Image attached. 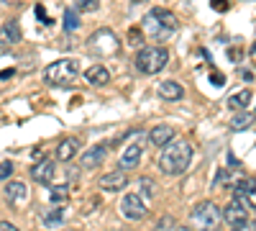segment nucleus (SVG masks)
I'll return each mask as SVG.
<instances>
[{"instance_id": "obj_1", "label": "nucleus", "mask_w": 256, "mask_h": 231, "mask_svg": "<svg viewBox=\"0 0 256 231\" xmlns=\"http://www.w3.org/2000/svg\"><path fill=\"white\" fill-rule=\"evenodd\" d=\"M192 162V146L190 141L180 139V141H169L164 146V152L159 157V170L169 177H177L182 172H187V167Z\"/></svg>"}, {"instance_id": "obj_2", "label": "nucleus", "mask_w": 256, "mask_h": 231, "mask_svg": "<svg viewBox=\"0 0 256 231\" xmlns=\"http://www.w3.org/2000/svg\"><path fill=\"white\" fill-rule=\"evenodd\" d=\"M141 29H144V34H148L152 39L162 41V39L172 36L180 29V18L172 11H166V8H152V11L144 16Z\"/></svg>"}, {"instance_id": "obj_3", "label": "nucleus", "mask_w": 256, "mask_h": 231, "mask_svg": "<svg viewBox=\"0 0 256 231\" xmlns=\"http://www.w3.org/2000/svg\"><path fill=\"white\" fill-rule=\"evenodd\" d=\"M80 75V62L77 59H59L52 62V65L44 70V82L54 88H64V85H72Z\"/></svg>"}, {"instance_id": "obj_4", "label": "nucleus", "mask_w": 256, "mask_h": 231, "mask_svg": "<svg viewBox=\"0 0 256 231\" xmlns=\"http://www.w3.org/2000/svg\"><path fill=\"white\" fill-rule=\"evenodd\" d=\"M169 62V49L164 47H141L136 52V70L141 75H156L166 67Z\"/></svg>"}, {"instance_id": "obj_5", "label": "nucleus", "mask_w": 256, "mask_h": 231, "mask_svg": "<svg viewBox=\"0 0 256 231\" xmlns=\"http://www.w3.org/2000/svg\"><path fill=\"white\" fill-rule=\"evenodd\" d=\"M192 223L198 231H218L223 223V211L212 200H202L192 208Z\"/></svg>"}, {"instance_id": "obj_6", "label": "nucleus", "mask_w": 256, "mask_h": 231, "mask_svg": "<svg viewBox=\"0 0 256 231\" xmlns=\"http://www.w3.org/2000/svg\"><path fill=\"white\" fill-rule=\"evenodd\" d=\"M120 49V41L110 29H98L90 39H88V52L95 57H113Z\"/></svg>"}, {"instance_id": "obj_7", "label": "nucleus", "mask_w": 256, "mask_h": 231, "mask_svg": "<svg viewBox=\"0 0 256 231\" xmlns=\"http://www.w3.org/2000/svg\"><path fill=\"white\" fill-rule=\"evenodd\" d=\"M120 213H123V218H128V221H141V218L148 213V208H146V203H144V198H141L138 193H128V195H123Z\"/></svg>"}, {"instance_id": "obj_8", "label": "nucleus", "mask_w": 256, "mask_h": 231, "mask_svg": "<svg viewBox=\"0 0 256 231\" xmlns=\"http://www.w3.org/2000/svg\"><path fill=\"white\" fill-rule=\"evenodd\" d=\"M141 157H144V141L138 139V141H134V144H128L126 149L120 152L118 167H120V170H136L138 162H141Z\"/></svg>"}, {"instance_id": "obj_9", "label": "nucleus", "mask_w": 256, "mask_h": 231, "mask_svg": "<svg viewBox=\"0 0 256 231\" xmlns=\"http://www.w3.org/2000/svg\"><path fill=\"white\" fill-rule=\"evenodd\" d=\"M223 221L228 226H236V223H244L248 221V211H246V200L241 198H233L226 208H223Z\"/></svg>"}, {"instance_id": "obj_10", "label": "nucleus", "mask_w": 256, "mask_h": 231, "mask_svg": "<svg viewBox=\"0 0 256 231\" xmlns=\"http://www.w3.org/2000/svg\"><path fill=\"white\" fill-rule=\"evenodd\" d=\"M98 185H100V190H105V193H120L123 187L128 185V177H126L123 170H113V172H105L98 180Z\"/></svg>"}, {"instance_id": "obj_11", "label": "nucleus", "mask_w": 256, "mask_h": 231, "mask_svg": "<svg viewBox=\"0 0 256 231\" xmlns=\"http://www.w3.org/2000/svg\"><path fill=\"white\" fill-rule=\"evenodd\" d=\"M54 177H56V167H54V162H49V159H41L38 164L31 167V180L38 182V185H52Z\"/></svg>"}, {"instance_id": "obj_12", "label": "nucleus", "mask_w": 256, "mask_h": 231, "mask_svg": "<svg viewBox=\"0 0 256 231\" xmlns=\"http://www.w3.org/2000/svg\"><path fill=\"white\" fill-rule=\"evenodd\" d=\"M80 152H82V141L77 136H67V139H62L59 146H56V159L59 162H72Z\"/></svg>"}, {"instance_id": "obj_13", "label": "nucleus", "mask_w": 256, "mask_h": 231, "mask_svg": "<svg viewBox=\"0 0 256 231\" xmlns=\"http://www.w3.org/2000/svg\"><path fill=\"white\" fill-rule=\"evenodd\" d=\"M105 154H108V144H95L92 149L82 152V159H80L82 170H95V167H100L102 159H105Z\"/></svg>"}, {"instance_id": "obj_14", "label": "nucleus", "mask_w": 256, "mask_h": 231, "mask_svg": "<svg viewBox=\"0 0 256 231\" xmlns=\"http://www.w3.org/2000/svg\"><path fill=\"white\" fill-rule=\"evenodd\" d=\"M3 195H6V200H8L10 205H20V203L28 198V187H26L24 180H8Z\"/></svg>"}, {"instance_id": "obj_15", "label": "nucleus", "mask_w": 256, "mask_h": 231, "mask_svg": "<svg viewBox=\"0 0 256 231\" xmlns=\"http://www.w3.org/2000/svg\"><path fill=\"white\" fill-rule=\"evenodd\" d=\"M174 136H177V131L169 123H159V126H154V129L148 131V141H152L154 146H162V149L169 141H174Z\"/></svg>"}, {"instance_id": "obj_16", "label": "nucleus", "mask_w": 256, "mask_h": 231, "mask_svg": "<svg viewBox=\"0 0 256 231\" xmlns=\"http://www.w3.org/2000/svg\"><path fill=\"white\" fill-rule=\"evenodd\" d=\"M84 80H88L90 85H95V88H105L110 82V70L105 65H92V67L84 70Z\"/></svg>"}, {"instance_id": "obj_17", "label": "nucleus", "mask_w": 256, "mask_h": 231, "mask_svg": "<svg viewBox=\"0 0 256 231\" xmlns=\"http://www.w3.org/2000/svg\"><path fill=\"white\" fill-rule=\"evenodd\" d=\"M156 93H159V98L172 100V103H177V100L184 98V88L180 85V82H174V80H164L162 85L156 88Z\"/></svg>"}, {"instance_id": "obj_18", "label": "nucleus", "mask_w": 256, "mask_h": 231, "mask_svg": "<svg viewBox=\"0 0 256 231\" xmlns=\"http://www.w3.org/2000/svg\"><path fill=\"white\" fill-rule=\"evenodd\" d=\"M20 41V29L16 21H8V24L0 26V47H8V44H16Z\"/></svg>"}, {"instance_id": "obj_19", "label": "nucleus", "mask_w": 256, "mask_h": 231, "mask_svg": "<svg viewBox=\"0 0 256 231\" xmlns=\"http://www.w3.org/2000/svg\"><path fill=\"white\" fill-rule=\"evenodd\" d=\"M251 98H254L251 90H238L236 95H230L226 103H228V108H230V111H246V108H248V103H251Z\"/></svg>"}, {"instance_id": "obj_20", "label": "nucleus", "mask_w": 256, "mask_h": 231, "mask_svg": "<svg viewBox=\"0 0 256 231\" xmlns=\"http://www.w3.org/2000/svg\"><path fill=\"white\" fill-rule=\"evenodd\" d=\"M64 208L62 205H56V208H52V211H46V213H41V223H44L46 228H56V226H62L64 223Z\"/></svg>"}, {"instance_id": "obj_21", "label": "nucleus", "mask_w": 256, "mask_h": 231, "mask_svg": "<svg viewBox=\"0 0 256 231\" xmlns=\"http://www.w3.org/2000/svg\"><path fill=\"white\" fill-rule=\"evenodd\" d=\"M251 123H254V116L246 113V111H238V116H233V118L228 121V129H230V131H241V129H248Z\"/></svg>"}, {"instance_id": "obj_22", "label": "nucleus", "mask_w": 256, "mask_h": 231, "mask_svg": "<svg viewBox=\"0 0 256 231\" xmlns=\"http://www.w3.org/2000/svg\"><path fill=\"white\" fill-rule=\"evenodd\" d=\"M67 198H70V187L67 185H56V187H52V190H49V200L54 205H64V203H67Z\"/></svg>"}, {"instance_id": "obj_23", "label": "nucleus", "mask_w": 256, "mask_h": 231, "mask_svg": "<svg viewBox=\"0 0 256 231\" xmlns=\"http://www.w3.org/2000/svg\"><path fill=\"white\" fill-rule=\"evenodd\" d=\"M80 29V16L74 8H67L64 11V31H77Z\"/></svg>"}, {"instance_id": "obj_24", "label": "nucleus", "mask_w": 256, "mask_h": 231, "mask_svg": "<svg viewBox=\"0 0 256 231\" xmlns=\"http://www.w3.org/2000/svg\"><path fill=\"white\" fill-rule=\"evenodd\" d=\"M244 200H246L251 208H256V177H248V187H246Z\"/></svg>"}, {"instance_id": "obj_25", "label": "nucleus", "mask_w": 256, "mask_h": 231, "mask_svg": "<svg viewBox=\"0 0 256 231\" xmlns=\"http://www.w3.org/2000/svg\"><path fill=\"white\" fill-rule=\"evenodd\" d=\"M77 8L84 13H95L100 8V0H77Z\"/></svg>"}, {"instance_id": "obj_26", "label": "nucleus", "mask_w": 256, "mask_h": 231, "mask_svg": "<svg viewBox=\"0 0 256 231\" xmlns=\"http://www.w3.org/2000/svg\"><path fill=\"white\" fill-rule=\"evenodd\" d=\"M138 190L146 195V198H152L154 195V190H156V187H154V180H148V177H144L141 182H138Z\"/></svg>"}, {"instance_id": "obj_27", "label": "nucleus", "mask_w": 256, "mask_h": 231, "mask_svg": "<svg viewBox=\"0 0 256 231\" xmlns=\"http://www.w3.org/2000/svg\"><path fill=\"white\" fill-rule=\"evenodd\" d=\"M13 175V162H0V180H8Z\"/></svg>"}, {"instance_id": "obj_28", "label": "nucleus", "mask_w": 256, "mask_h": 231, "mask_svg": "<svg viewBox=\"0 0 256 231\" xmlns=\"http://www.w3.org/2000/svg\"><path fill=\"white\" fill-rule=\"evenodd\" d=\"M141 34H144V29H131L128 31V41H131L134 47H138L141 44Z\"/></svg>"}, {"instance_id": "obj_29", "label": "nucleus", "mask_w": 256, "mask_h": 231, "mask_svg": "<svg viewBox=\"0 0 256 231\" xmlns=\"http://www.w3.org/2000/svg\"><path fill=\"white\" fill-rule=\"evenodd\" d=\"M156 228H159V231H172V228H174V221L169 218V216H164V218H159Z\"/></svg>"}, {"instance_id": "obj_30", "label": "nucleus", "mask_w": 256, "mask_h": 231, "mask_svg": "<svg viewBox=\"0 0 256 231\" xmlns=\"http://www.w3.org/2000/svg\"><path fill=\"white\" fill-rule=\"evenodd\" d=\"M210 6H212V8H216L218 13H223V11L228 8V0H210Z\"/></svg>"}, {"instance_id": "obj_31", "label": "nucleus", "mask_w": 256, "mask_h": 231, "mask_svg": "<svg viewBox=\"0 0 256 231\" xmlns=\"http://www.w3.org/2000/svg\"><path fill=\"white\" fill-rule=\"evenodd\" d=\"M233 231H256V228H254L251 221H244V223H236V226H233Z\"/></svg>"}, {"instance_id": "obj_32", "label": "nucleus", "mask_w": 256, "mask_h": 231, "mask_svg": "<svg viewBox=\"0 0 256 231\" xmlns=\"http://www.w3.org/2000/svg\"><path fill=\"white\" fill-rule=\"evenodd\" d=\"M0 231H18V226H13L10 221H0Z\"/></svg>"}, {"instance_id": "obj_33", "label": "nucleus", "mask_w": 256, "mask_h": 231, "mask_svg": "<svg viewBox=\"0 0 256 231\" xmlns=\"http://www.w3.org/2000/svg\"><path fill=\"white\" fill-rule=\"evenodd\" d=\"M36 16H38V18H44L46 24H52V18H49V16L44 13V6H36Z\"/></svg>"}, {"instance_id": "obj_34", "label": "nucleus", "mask_w": 256, "mask_h": 231, "mask_svg": "<svg viewBox=\"0 0 256 231\" xmlns=\"http://www.w3.org/2000/svg\"><path fill=\"white\" fill-rule=\"evenodd\" d=\"M228 54H230V59H241V52H238V49H230Z\"/></svg>"}, {"instance_id": "obj_35", "label": "nucleus", "mask_w": 256, "mask_h": 231, "mask_svg": "<svg viewBox=\"0 0 256 231\" xmlns=\"http://www.w3.org/2000/svg\"><path fill=\"white\" fill-rule=\"evenodd\" d=\"M172 231H190V228H187V226H174Z\"/></svg>"}, {"instance_id": "obj_36", "label": "nucleus", "mask_w": 256, "mask_h": 231, "mask_svg": "<svg viewBox=\"0 0 256 231\" xmlns=\"http://www.w3.org/2000/svg\"><path fill=\"white\" fill-rule=\"evenodd\" d=\"M131 3H136V6H144V3H146V0H131Z\"/></svg>"}]
</instances>
